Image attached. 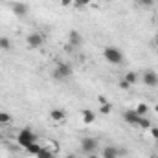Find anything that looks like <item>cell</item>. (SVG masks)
<instances>
[{"mask_svg":"<svg viewBox=\"0 0 158 158\" xmlns=\"http://www.w3.org/2000/svg\"><path fill=\"white\" fill-rule=\"evenodd\" d=\"M26 42H28V46L31 50H37V48H40L44 44V37H42V33H39V31H33V33H30L26 37Z\"/></svg>","mask_w":158,"mask_h":158,"instance_id":"cell-5","label":"cell"},{"mask_svg":"<svg viewBox=\"0 0 158 158\" xmlns=\"http://www.w3.org/2000/svg\"><path fill=\"white\" fill-rule=\"evenodd\" d=\"M138 118H140V116L134 112V109H131V110H125V112H123V119H125V123H129V125H132V127H136Z\"/></svg>","mask_w":158,"mask_h":158,"instance_id":"cell-10","label":"cell"},{"mask_svg":"<svg viewBox=\"0 0 158 158\" xmlns=\"http://www.w3.org/2000/svg\"><path fill=\"white\" fill-rule=\"evenodd\" d=\"M149 132H151V136H153L155 140H158V127H151Z\"/></svg>","mask_w":158,"mask_h":158,"instance_id":"cell-24","label":"cell"},{"mask_svg":"<svg viewBox=\"0 0 158 158\" xmlns=\"http://www.w3.org/2000/svg\"><path fill=\"white\" fill-rule=\"evenodd\" d=\"M68 44L72 48H79L83 44V37H81V33H79L77 30H70V33H68Z\"/></svg>","mask_w":158,"mask_h":158,"instance_id":"cell-7","label":"cell"},{"mask_svg":"<svg viewBox=\"0 0 158 158\" xmlns=\"http://www.w3.org/2000/svg\"><path fill=\"white\" fill-rule=\"evenodd\" d=\"M136 6H140L143 9H149V7L155 6V0H136Z\"/></svg>","mask_w":158,"mask_h":158,"instance_id":"cell-19","label":"cell"},{"mask_svg":"<svg viewBox=\"0 0 158 158\" xmlns=\"http://www.w3.org/2000/svg\"><path fill=\"white\" fill-rule=\"evenodd\" d=\"M33 142H37V134L31 131V129H22L20 132H19V136H17V143L20 145V147H28L30 143H33Z\"/></svg>","mask_w":158,"mask_h":158,"instance_id":"cell-3","label":"cell"},{"mask_svg":"<svg viewBox=\"0 0 158 158\" xmlns=\"http://www.w3.org/2000/svg\"><path fill=\"white\" fill-rule=\"evenodd\" d=\"M142 81H143V85H147V86H158V74L155 70H145V72L142 74Z\"/></svg>","mask_w":158,"mask_h":158,"instance_id":"cell-6","label":"cell"},{"mask_svg":"<svg viewBox=\"0 0 158 158\" xmlns=\"http://www.w3.org/2000/svg\"><path fill=\"white\" fill-rule=\"evenodd\" d=\"M103 158H119V149L118 147H112V145L105 147L103 149Z\"/></svg>","mask_w":158,"mask_h":158,"instance_id":"cell-12","label":"cell"},{"mask_svg":"<svg viewBox=\"0 0 158 158\" xmlns=\"http://www.w3.org/2000/svg\"><path fill=\"white\" fill-rule=\"evenodd\" d=\"M0 50L2 52H9L11 50V40L7 37H0Z\"/></svg>","mask_w":158,"mask_h":158,"instance_id":"cell-16","label":"cell"},{"mask_svg":"<svg viewBox=\"0 0 158 158\" xmlns=\"http://www.w3.org/2000/svg\"><path fill=\"white\" fill-rule=\"evenodd\" d=\"M72 74H74V70H72V66L68 63H59L55 66V70L52 72V77L55 81H64V79L72 77Z\"/></svg>","mask_w":158,"mask_h":158,"instance_id":"cell-2","label":"cell"},{"mask_svg":"<svg viewBox=\"0 0 158 158\" xmlns=\"http://www.w3.org/2000/svg\"><path fill=\"white\" fill-rule=\"evenodd\" d=\"M92 0H74V7H86Z\"/></svg>","mask_w":158,"mask_h":158,"instance_id":"cell-22","label":"cell"},{"mask_svg":"<svg viewBox=\"0 0 158 158\" xmlns=\"http://www.w3.org/2000/svg\"><path fill=\"white\" fill-rule=\"evenodd\" d=\"M156 22H158V6H156Z\"/></svg>","mask_w":158,"mask_h":158,"instance_id":"cell-31","label":"cell"},{"mask_svg":"<svg viewBox=\"0 0 158 158\" xmlns=\"http://www.w3.org/2000/svg\"><path fill=\"white\" fill-rule=\"evenodd\" d=\"M53 155H55V153H52L50 147H42L39 151V155H37V158H53Z\"/></svg>","mask_w":158,"mask_h":158,"instance_id":"cell-18","label":"cell"},{"mask_svg":"<svg viewBox=\"0 0 158 158\" xmlns=\"http://www.w3.org/2000/svg\"><path fill=\"white\" fill-rule=\"evenodd\" d=\"M66 158H77V156H76V155H68Z\"/></svg>","mask_w":158,"mask_h":158,"instance_id":"cell-29","label":"cell"},{"mask_svg":"<svg viewBox=\"0 0 158 158\" xmlns=\"http://www.w3.org/2000/svg\"><path fill=\"white\" fill-rule=\"evenodd\" d=\"M121 79H125V81L132 86V85H136V83H138V74H136V72H127Z\"/></svg>","mask_w":158,"mask_h":158,"instance_id":"cell-14","label":"cell"},{"mask_svg":"<svg viewBox=\"0 0 158 158\" xmlns=\"http://www.w3.org/2000/svg\"><path fill=\"white\" fill-rule=\"evenodd\" d=\"M50 119H53V121H64L66 119V110L64 109H59V107L52 109L50 110Z\"/></svg>","mask_w":158,"mask_h":158,"instance_id":"cell-9","label":"cell"},{"mask_svg":"<svg viewBox=\"0 0 158 158\" xmlns=\"http://www.w3.org/2000/svg\"><path fill=\"white\" fill-rule=\"evenodd\" d=\"M119 88H123V90H129V88H131V85H129L125 79H121V81H119Z\"/></svg>","mask_w":158,"mask_h":158,"instance_id":"cell-23","label":"cell"},{"mask_svg":"<svg viewBox=\"0 0 158 158\" xmlns=\"http://www.w3.org/2000/svg\"><path fill=\"white\" fill-rule=\"evenodd\" d=\"M40 149H42V147H40L39 143H37V142H33V143H30V145L26 147V151H28V155H31V156H37V155H39V151H40Z\"/></svg>","mask_w":158,"mask_h":158,"instance_id":"cell-13","label":"cell"},{"mask_svg":"<svg viewBox=\"0 0 158 158\" xmlns=\"http://www.w3.org/2000/svg\"><path fill=\"white\" fill-rule=\"evenodd\" d=\"M86 158H99V156H98L96 153H92V155H88V156H86Z\"/></svg>","mask_w":158,"mask_h":158,"instance_id":"cell-27","label":"cell"},{"mask_svg":"<svg viewBox=\"0 0 158 158\" xmlns=\"http://www.w3.org/2000/svg\"><path fill=\"white\" fill-rule=\"evenodd\" d=\"M103 57H105V61H109L110 64H121V63H123V53H121V50L116 48V46H105Z\"/></svg>","mask_w":158,"mask_h":158,"instance_id":"cell-1","label":"cell"},{"mask_svg":"<svg viewBox=\"0 0 158 158\" xmlns=\"http://www.w3.org/2000/svg\"><path fill=\"white\" fill-rule=\"evenodd\" d=\"M153 110H155V112H156V114H158V103H156V105H155V107H153Z\"/></svg>","mask_w":158,"mask_h":158,"instance_id":"cell-28","label":"cell"},{"mask_svg":"<svg viewBox=\"0 0 158 158\" xmlns=\"http://www.w3.org/2000/svg\"><path fill=\"white\" fill-rule=\"evenodd\" d=\"M110 110H112V105H110V103H103V105L99 107V112H101V114H110Z\"/></svg>","mask_w":158,"mask_h":158,"instance_id":"cell-21","label":"cell"},{"mask_svg":"<svg viewBox=\"0 0 158 158\" xmlns=\"http://www.w3.org/2000/svg\"><path fill=\"white\" fill-rule=\"evenodd\" d=\"M61 4L64 7H70V6H74V0H61Z\"/></svg>","mask_w":158,"mask_h":158,"instance_id":"cell-25","label":"cell"},{"mask_svg":"<svg viewBox=\"0 0 158 158\" xmlns=\"http://www.w3.org/2000/svg\"><path fill=\"white\" fill-rule=\"evenodd\" d=\"M81 116H83V123L85 125H92L96 121V112L90 110V109H83L81 110Z\"/></svg>","mask_w":158,"mask_h":158,"instance_id":"cell-11","label":"cell"},{"mask_svg":"<svg viewBox=\"0 0 158 158\" xmlns=\"http://www.w3.org/2000/svg\"><path fill=\"white\" fill-rule=\"evenodd\" d=\"M134 112H136L138 116H145V114L149 112V107H147L145 103H138V107L134 109Z\"/></svg>","mask_w":158,"mask_h":158,"instance_id":"cell-17","label":"cell"},{"mask_svg":"<svg viewBox=\"0 0 158 158\" xmlns=\"http://www.w3.org/2000/svg\"><path fill=\"white\" fill-rule=\"evenodd\" d=\"M98 101H99V103H101V105H103V103H107V99H105V98H103V96H99V98H98Z\"/></svg>","mask_w":158,"mask_h":158,"instance_id":"cell-26","label":"cell"},{"mask_svg":"<svg viewBox=\"0 0 158 158\" xmlns=\"http://www.w3.org/2000/svg\"><path fill=\"white\" fill-rule=\"evenodd\" d=\"M103 2H110V0H103Z\"/></svg>","mask_w":158,"mask_h":158,"instance_id":"cell-33","label":"cell"},{"mask_svg":"<svg viewBox=\"0 0 158 158\" xmlns=\"http://www.w3.org/2000/svg\"><path fill=\"white\" fill-rule=\"evenodd\" d=\"M7 123H11V114L0 112V125H7Z\"/></svg>","mask_w":158,"mask_h":158,"instance_id":"cell-20","label":"cell"},{"mask_svg":"<svg viewBox=\"0 0 158 158\" xmlns=\"http://www.w3.org/2000/svg\"><path fill=\"white\" fill-rule=\"evenodd\" d=\"M11 9H13V13H15L17 17H20V19H24V17L28 15V11H30V7H28L24 2H17V4H13Z\"/></svg>","mask_w":158,"mask_h":158,"instance_id":"cell-8","label":"cell"},{"mask_svg":"<svg viewBox=\"0 0 158 158\" xmlns=\"http://www.w3.org/2000/svg\"><path fill=\"white\" fill-rule=\"evenodd\" d=\"M136 127H140V129H151L153 125H151V121L145 118V116H140V118H138V123H136Z\"/></svg>","mask_w":158,"mask_h":158,"instance_id":"cell-15","label":"cell"},{"mask_svg":"<svg viewBox=\"0 0 158 158\" xmlns=\"http://www.w3.org/2000/svg\"><path fill=\"white\" fill-rule=\"evenodd\" d=\"M156 158H158V156H156Z\"/></svg>","mask_w":158,"mask_h":158,"instance_id":"cell-34","label":"cell"},{"mask_svg":"<svg viewBox=\"0 0 158 158\" xmlns=\"http://www.w3.org/2000/svg\"><path fill=\"white\" fill-rule=\"evenodd\" d=\"M155 44H156V46H158V35H156V37H155Z\"/></svg>","mask_w":158,"mask_h":158,"instance_id":"cell-30","label":"cell"},{"mask_svg":"<svg viewBox=\"0 0 158 158\" xmlns=\"http://www.w3.org/2000/svg\"><path fill=\"white\" fill-rule=\"evenodd\" d=\"M156 151H158V140H156Z\"/></svg>","mask_w":158,"mask_h":158,"instance_id":"cell-32","label":"cell"},{"mask_svg":"<svg viewBox=\"0 0 158 158\" xmlns=\"http://www.w3.org/2000/svg\"><path fill=\"white\" fill-rule=\"evenodd\" d=\"M96 149H98V140L96 138L86 136V138L81 140V153H85L86 156L92 155V153H96Z\"/></svg>","mask_w":158,"mask_h":158,"instance_id":"cell-4","label":"cell"}]
</instances>
